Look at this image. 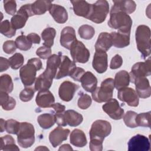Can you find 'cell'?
Returning <instances> with one entry per match:
<instances>
[{
	"label": "cell",
	"mask_w": 151,
	"mask_h": 151,
	"mask_svg": "<svg viewBox=\"0 0 151 151\" xmlns=\"http://www.w3.org/2000/svg\"><path fill=\"white\" fill-rule=\"evenodd\" d=\"M108 25L111 28L118 29L119 31L130 33L132 20L128 14L111 8Z\"/></svg>",
	"instance_id": "6da1fadb"
},
{
	"label": "cell",
	"mask_w": 151,
	"mask_h": 151,
	"mask_svg": "<svg viewBox=\"0 0 151 151\" xmlns=\"http://www.w3.org/2000/svg\"><path fill=\"white\" fill-rule=\"evenodd\" d=\"M136 42L138 50L142 57L145 59L150 54V29L145 25L137 27L136 33Z\"/></svg>",
	"instance_id": "7a4b0ae2"
},
{
	"label": "cell",
	"mask_w": 151,
	"mask_h": 151,
	"mask_svg": "<svg viewBox=\"0 0 151 151\" xmlns=\"http://www.w3.org/2000/svg\"><path fill=\"white\" fill-rule=\"evenodd\" d=\"M114 88V80L107 78L102 81L100 87L92 92L93 99L97 103L107 102L112 99L113 90Z\"/></svg>",
	"instance_id": "3957f363"
},
{
	"label": "cell",
	"mask_w": 151,
	"mask_h": 151,
	"mask_svg": "<svg viewBox=\"0 0 151 151\" xmlns=\"http://www.w3.org/2000/svg\"><path fill=\"white\" fill-rule=\"evenodd\" d=\"M17 141L19 145L23 148L31 147L35 141V130L30 123L22 122L17 133Z\"/></svg>",
	"instance_id": "277c9868"
},
{
	"label": "cell",
	"mask_w": 151,
	"mask_h": 151,
	"mask_svg": "<svg viewBox=\"0 0 151 151\" xmlns=\"http://www.w3.org/2000/svg\"><path fill=\"white\" fill-rule=\"evenodd\" d=\"M109 11V5L106 0H99L91 4V9L87 19L100 24L104 22Z\"/></svg>",
	"instance_id": "5b68a950"
},
{
	"label": "cell",
	"mask_w": 151,
	"mask_h": 151,
	"mask_svg": "<svg viewBox=\"0 0 151 151\" xmlns=\"http://www.w3.org/2000/svg\"><path fill=\"white\" fill-rule=\"evenodd\" d=\"M111 131L110 123L103 120H97L94 122L90 130L89 134L90 139H96L103 141L109 136Z\"/></svg>",
	"instance_id": "8992f818"
},
{
	"label": "cell",
	"mask_w": 151,
	"mask_h": 151,
	"mask_svg": "<svg viewBox=\"0 0 151 151\" xmlns=\"http://www.w3.org/2000/svg\"><path fill=\"white\" fill-rule=\"evenodd\" d=\"M70 50L74 62L86 63L88 61L90 52L81 41L76 40L71 45Z\"/></svg>",
	"instance_id": "52a82bcc"
},
{
	"label": "cell",
	"mask_w": 151,
	"mask_h": 151,
	"mask_svg": "<svg viewBox=\"0 0 151 151\" xmlns=\"http://www.w3.org/2000/svg\"><path fill=\"white\" fill-rule=\"evenodd\" d=\"M34 15L31 10V4L22 5L11 19L12 26L15 29L23 28L29 17Z\"/></svg>",
	"instance_id": "ba28073f"
},
{
	"label": "cell",
	"mask_w": 151,
	"mask_h": 151,
	"mask_svg": "<svg viewBox=\"0 0 151 151\" xmlns=\"http://www.w3.org/2000/svg\"><path fill=\"white\" fill-rule=\"evenodd\" d=\"M37 71H38V69L29 60L20 68V78L25 87L30 86L35 81Z\"/></svg>",
	"instance_id": "9c48e42d"
},
{
	"label": "cell",
	"mask_w": 151,
	"mask_h": 151,
	"mask_svg": "<svg viewBox=\"0 0 151 151\" xmlns=\"http://www.w3.org/2000/svg\"><path fill=\"white\" fill-rule=\"evenodd\" d=\"M151 74L150 60L149 58L145 62H138L134 64L129 73L130 81L133 83L137 78L146 77Z\"/></svg>",
	"instance_id": "30bf717a"
},
{
	"label": "cell",
	"mask_w": 151,
	"mask_h": 151,
	"mask_svg": "<svg viewBox=\"0 0 151 151\" xmlns=\"http://www.w3.org/2000/svg\"><path fill=\"white\" fill-rule=\"evenodd\" d=\"M56 74L55 72L46 68L45 71L36 78L35 81V90L41 91L48 90L52 85L53 78H55Z\"/></svg>",
	"instance_id": "8fae6325"
},
{
	"label": "cell",
	"mask_w": 151,
	"mask_h": 151,
	"mask_svg": "<svg viewBox=\"0 0 151 151\" xmlns=\"http://www.w3.org/2000/svg\"><path fill=\"white\" fill-rule=\"evenodd\" d=\"M127 145L129 151H147L150 149V143L147 137L138 134L129 140Z\"/></svg>",
	"instance_id": "7c38bea8"
},
{
	"label": "cell",
	"mask_w": 151,
	"mask_h": 151,
	"mask_svg": "<svg viewBox=\"0 0 151 151\" xmlns=\"http://www.w3.org/2000/svg\"><path fill=\"white\" fill-rule=\"evenodd\" d=\"M103 111L109 116L114 120H120L124 116V110L120 106L118 101L115 99H111L102 106Z\"/></svg>",
	"instance_id": "4fadbf2b"
},
{
	"label": "cell",
	"mask_w": 151,
	"mask_h": 151,
	"mask_svg": "<svg viewBox=\"0 0 151 151\" xmlns=\"http://www.w3.org/2000/svg\"><path fill=\"white\" fill-rule=\"evenodd\" d=\"M118 99L126 102L129 106L137 107L139 104V97L136 91L132 88L124 87L119 90L117 93Z\"/></svg>",
	"instance_id": "5bb4252c"
},
{
	"label": "cell",
	"mask_w": 151,
	"mask_h": 151,
	"mask_svg": "<svg viewBox=\"0 0 151 151\" xmlns=\"http://www.w3.org/2000/svg\"><path fill=\"white\" fill-rule=\"evenodd\" d=\"M78 86L69 81L63 82L58 90V95L60 98L64 101L71 100L74 97V93L78 88Z\"/></svg>",
	"instance_id": "9a60e30c"
},
{
	"label": "cell",
	"mask_w": 151,
	"mask_h": 151,
	"mask_svg": "<svg viewBox=\"0 0 151 151\" xmlns=\"http://www.w3.org/2000/svg\"><path fill=\"white\" fill-rule=\"evenodd\" d=\"M93 68L99 73H104L108 66L107 54L106 52L100 50L96 51L94 55L93 62Z\"/></svg>",
	"instance_id": "2e32d148"
},
{
	"label": "cell",
	"mask_w": 151,
	"mask_h": 151,
	"mask_svg": "<svg viewBox=\"0 0 151 151\" xmlns=\"http://www.w3.org/2000/svg\"><path fill=\"white\" fill-rule=\"evenodd\" d=\"M69 133V129H63L60 126L55 128L50 132L49 134V140L50 143L54 147H56L63 141L67 139Z\"/></svg>",
	"instance_id": "e0dca14e"
},
{
	"label": "cell",
	"mask_w": 151,
	"mask_h": 151,
	"mask_svg": "<svg viewBox=\"0 0 151 151\" xmlns=\"http://www.w3.org/2000/svg\"><path fill=\"white\" fill-rule=\"evenodd\" d=\"M76 67V63L72 61L67 55L61 57V63L58 67V71L55 77V79H60L65 76H70L72 70Z\"/></svg>",
	"instance_id": "ac0fdd59"
},
{
	"label": "cell",
	"mask_w": 151,
	"mask_h": 151,
	"mask_svg": "<svg viewBox=\"0 0 151 151\" xmlns=\"http://www.w3.org/2000/svg\"><path fill=\"white\" fill-rule=\"evenodd\" d=\"M133 83L135 84L136 92L139 97L146 99L150 96L151 88L149 81L146 77L137 78Z\"/></svg>",
	"instance_id": "d6986e66"
},
{
	"label": "cell",
	"mask_w": 151,
	"mask_h": 151,
	"mask_svg": "<svg viewBox=\"0 0 151 151\" xmlns=\"http://www.w3.org/2000/svg\"><path fill=\"white\" fill-rule=\"evenodd\" d=\"M35 101L37 106L40 107H51L52 105L54 103L55 98L50 91L44 90L39 91L36 96Z\"/></svg>",
	"instance_id": "ffe728a7"
},
{
	"label": "cell",
	"mask_w": 151,
	"mask_h": 151,
	"mask_svg": "<svg viewBox=\"0 0 151 151\" xmlns=\"http://www.w3.org/2000/svg\"><path fill=\"white\" fill-rule=\"evenodd\" d=\"M77 40L76 32L71 27H65L63 28L60 35V44L64 48L70 50L73 43Z\"/></svg>",
	"instance_id": "44dd1931"
},
{
	"label": "cell",
	"mask_w": 151,
	"mask_h": 151,
	"mask_svg": "<svg viewBox=\"0 0 151 151\" xmlns=\"http://www.w3.org/2000/svg\"><path fill=\"white\" fill-rule=\"evenodd\" d=\"M49 12L55 21L59 24H64L68 19V14L64 7L57 5L51 4Z\"/></svg>",
	"instance_id": "7402d4cb"
},
{
	"label": "cell",
	"mask_w": 151,
	"mask_h": 151,
	"mask_svg": "<svg viewBox=\"0 0 151 151\" xmlns=\"http://www.w3.org/2000/svg\"><path fill=\"white\" fill-rule=\"evenodd\" d=\"M130 33L122 32L120 31L111 32L110 33L112 44L116 48H124L128 46L130 44Z\"/></svg>",
	"instance_id": "603a6c76"
},
{
	"label": "cell",
	"mask_w": 151,
	"mask_h": 151,
	"mask_svg": "<svg viewBox=\"0 0 151 151\" xmlns=\"http://www.w3.org/2000/svg\"><path fill=\"white\" fill-rule=\"evenodd\" d=\"M113 45L110 33L103 32L100 34L95 44L96 51H107Z\"/></svg>",
	"instance_id": "cb8c5ba5"
},
{
	"label": "cell",
	"mask_w": 151,
	"mask_h": 151,
	"mask_svg": "<svg viewBox=\"0 0 151 151\" xmlns=\"http://www.w3.org/2000/svg\"><path fill=\"white\" fill-rule=\"evenodd\" d=\"M71 3L73 5V11L76 15L86 18H87L90 11L91 4L83 0L71 1Z\"/></svg>",
	"instance_id": "d4e9b609"
},
{
	"label": "cell",
	"mask_w": 151,
	"mask_h": 151,
	"mask_svg": "<svg viewBox=\"0 0 151 151\" xmlns=\"http://www.w3.org/2000/svg\"><path fill=\"white\" fill-rule=\"evenodd\" d=\"M83 88L87 92L92 93L97 87V79L90 71L85 72L81 79Z\"/></svg>",
	"instance_id": "484cf974"
},
{
	"label": "cell",
	"mask_w": 151,
	"mask_h": 151,
	"mask_svg": "<svg viewBox=\"0 0 151 151\" xmlns=\"http://www.w3.org/2000/svg\"><path fill=\"white\" fill-rule=\"evenodd\" d=\"M113 2L114 5L111 8L122 11L127 14L133 13L136 9V5L133 1H113Z\"/></svg>",
	"instance_id": "4316f807"
},
{
	"label": "cell",
	"mask_w": 151,
	"mask_h": 151,
	"mask_svg": "<svg viewBox=\"0 0 151 151\" xmlns=\"http://www.w3.org/2000/svg\"><path fill=\"white\" fill-rule=\"evenodd\" d=\"M70 141L73 145L78 147H84L87 143L85 133L83 131L78 129H76L71 132Z\"/></svg>",
	"instance_id": "83f0119b"
},
{
	"label": "cell",
	"mask_w": 151,
	"mask_h": 151,
	"mask_svg": "<svg viewBox=\"0 0 151 151\" xmlns=\"http://www.w3.org/2000/svg\"><path fill=\"white\" fill-rule=\"evenodd\" d=\"M65 122L72 127H76L80 124L83 120V116L73 110H68L64 113Z\"/></svg>",
	"instance_id": "f1b7e54d"
},
{
	"label": "cell",
	"mask_w": 151,
	"mask_h": 151,
	"mask_svg": "<svg viewBox=\"0 0 151 151\" xmlns=\"http://www.w3.org/2000/svg\"><path fill=\"white\" fill-rule=\"evenodd\" d=\"M130 83V76L127 71L125 70H121L117 73L115 75L114 84L116 89L126 87L129 86Z\"/></svg>",
	"instance_id": "f546056e"
},
{
	"label": "cell",
	"mask_w": 151,
	"mask_h": 151,
	"mask_svg": "<svg viewBox=\"0 0 151 151\" xmlns=\"http://www.w3.org/2000/svg\"><path fill=\"white\" fill-rule=\"evenodd\" d=\"M52 4L50 1L38 0L31 4V10L34 15H42L48 11Z\"/></svg>",
	"instance_id": "4dcf8cb0"
},
{
	"label": "cell",
	"mask_w": 151,
	"mask_h": 151,
	"mask_svg": "<svg viewBox=\"0 0 151 151\" xmlns=\"http://www.w3.org/2000/svg\"><path fill=\"white\" fill-rule=\"evenodd\" d=\"M1 150H19V147L15 145V140L9 135H5L1 137Z\"/></svg>",
	"instance_id": "1f68e13d"
},
{
	"label": "cell",
	"mask_w": 151,
	"mask_h": 151,
	"mask_svg": "<svg viewBox=\"0 0 151 151\" xmlns=\"http://www.w3.org/2000/svg\"><path fill=\"white\" fill-rule=\"evenodd\" d=\"M37 122L42 129H50L55 123L54 114L50 113H44L40 114L37 118Z\"/></svg>",
	"instance_id": "d6a6232c"
},
{
	"label": "cell",
	"mask_w": 151,
	"mask_h": 151,
	"mask_svg": "<svg viewBox=\"0 0 151 151\" xmlns=\"http://www.w3.org/2000/svg\"><path fill=\"white\" fill-rule=\"evenodd\" d=\"M55 34V29L52 27L46 28L42 31L41 33V37L44 40V46L51 48L53 45Z\"/></svg>",
	"instance_id": "836d02e7"
},
{
	"label": "cell",
	"mask_w": 151,
	"mask_h": 151,
	"mask_svg": "<svg viewBox=\"0 0 151 151\" xmlns=\"http://www.w3.org/2000/svg\"><path fill=\"white\" fill-rule=\"evenodd\" d=\"M1 105L2 109L5 110H12L16 106L15 100L9 96L7 93L4 91H1Z\"/></svg>",
	"instance_id": "e575fe53"
},
{
	"label": "cell",
	"mask_w": 151,
	"mask_h": 151,
	"mask_svg": "<svg viewBox=\"0 0 151 151\" xmlns=\"http://www.w3.org/2000/svg\"><path fill=\"white\" fill-rule=\"evenodd\" d=\"M14 88V84L11 76L5 74L1 76L0 78V90L7 93L12 92Z\"/></svg>",
	"instance_id": "d590c367"
},
{
	"label": "cell",
	"mask_w": 151,
	"mask_h": 151,
	"mask_svg": "<svg viewBox=\"0 0 151 151\" xmlns=\"http://www.w3.org/2000/svg\"><path fill=\"white\" fill-rule=\"evenodd\" d=\"M0 32L4 35L11 38L15 35L16 29L12 26L11 23L8 20H5L1 23Z\"/></svg>",
	"instance_id": "8d00e7d4"
},
{
	"label": "cell",
	"mask_w": 151,
	"mask_h": 151,
	"mask_svg": "<svg viewBox=\"0 0 151 151\" xmlns=\"http://www.w3.org/2000/svg\"><path fill=\"white\" fill-rule=\"evenodd\" d=\"M78 34L81 38L84 40H90L94 35L95 30L93 27L85 24L79 27Z\"/></svg>",
	"instance_id": "74e56055"
},
{
	"label": "cell",
	"mask_w": 151,
	"mask_h": 151,
	"mask_svg": "<svg viewBox=\"0 0 151 151\" xmlns=\"http://www.w3.org/2000/svg\"><path fill=\"white\" fill-rule=\"evenodd\" d=\"M61 54L60 52L58 55L52 54L48 59L47 61V67L48 68L55 72L57 73V70L59 67V65L61 63Z\"/></svg>",
	"instance_id": "f35d334b"
},
{
	"label": "cell",
	"mask_w": 151,
	"mask_h": 151,
	"mask_svg": "<svg viewBox=\"0 0 151 151\" xmlns=\"http://www.w3.org/2000/svg\"><path fill=\"white\" fill-rule=\"evenodd\" d=\"M17 47L22 51H27L29 50L32 47V42L28 40L27 36L24 35H21L18 36L15 41Z\"/></svg>",
	"instance_id": "ab89813d"
},
{
	"label": "cell",
	"mask_w": 151,
	"mask_h": 151,
	"mask_svg": "<svg viewBox=\"0 0 151 151\" xmlns=\"http://www.w3.org/2000/svg\"><path fill=\"white\" fill-rule=\"evenodd\" d=\"M21 123L14 119H9L5 121V130L6 132L10 134H17L19 128Z\"/></svg>",
	"instance_id": "60d3db41"
},
{
	"label": "cell",
	"mask_w": 151,
	"mask_h": 151,
	"mask_svg": "<svg viewBox=\"0 0 151 151\" xmlns=\"http://www.w3.org/2000/svg\"><path fill=\"white\" fill-rule=\"evenodd\" d=\"M150 111L147 113H141L137 114L136 117V123L137 126L150 127Z\"/></svg>",
	"instance_id": "b9f144b4"
},
{
	"label": "cell",
	"mask_w": 151,
	"mask_h": 151,
	"mask_svg": "<svg viewBox=\"0 0 151 151\" xmlns=\"http://www.w3.org/2000/svg\"><path fill=\"white\" fill-rule=\"evenodd\" d=\"M10 67L14 70H17L21 67L24 61L23 55L21 53H15L9 59Z\"/></svg>",
	"instance_id": "7bdbcfd3"
},
{
	"label": "cell",
	"mask_w": 151,
	"mask_h": 151,
	"mask_svg": "<svg viewBox=\"0 0 151 151\" xmlns=\"http://www.w3.org/2000/svg\"><path fill=\"white\" fill-rule=\"evenodd\" d=\"M137 113L133 111H128L123 116V120L125 124L130 128H134L137 127L136 123V117Z\"/></svg>",
	"instance_id": "ee69618b"
},
{
	"label": "cell",
	"mask_w": 151,
	"mask_h": 151,
	"mask_svg": "<svg viewBox=\"0 0 151 151\" xmlns=\"http://www.w3.org/2000/svg\"><path fill=\"white\" fill-rule=\"evenodd\" d=\"M91 101V99L89 95L81 93L79 96L77 104L80 109L85 110L90 106Z\"/></svg>",
	"instance_id": "f6af8a7d"
},
{
	"label": "cell",
	"mask_w": 151,
	"mask_h": 151,
	"mask_svg": "<svg viewBox=\"0 0 151 151\" xmlns=\"http://www.w3.org/2000/svg\"><path fill=\"white\" fill-rule=\"evenodd\" d=\"M35 91V90L32 88H25L20 92L19 98L21 100L24 102L30 101L34 97Z\"/></svg>",
	"instance_id": "bcb514c9"
},
{
	"label": "cell",
	"mask_w": 151,
	"mask_h": 151,
	"mask_svg": "<svg viewBox=\"0 0 151 151\" xmlns=\"http://www.w3.org/2000/svg\"><path fill=\"white\" fill-rule=\"evenodd\" d=\"M4 7L6 12L11 15H14L17 11V4L14 0L4 1Z\"/></svg>",
	"instance_id": "7dc6e473"
},
{
	"label": "cell",
	"mask_w": 151,
	"mask_h": 151,
	"mask_svg": "<svg viewBox=\"0 0 151 151\" xmlns=\"http://www.w3.org/2000/svg\"><path fill=\"white\" fill-rule=\"evenodd\" d=\"M36 54L43 60L48 59L51 55V49L45 46L40 47L37 50Z\"/></svg>",
	"instance_id": "c3c4849f"
},
{
	"label": "cell",
	"mask_w": 151,
	"mask_h": 151,
	"mask_svg": "<svg viewBox=\"0 0 151 151\" xmlns=\"http://www.w3.org/2000/svg\"><path fill=\"white\" fill-rule=\"evenodd\" d=\"M85 73V71L83 68L81 67H76L71 71L70 74V77H71L73 79L77 81H81V79Z\"/></svg>",
	"instance_id": "681fc988"
},
{
	"label": "cell",
	"mask_w": 151,
	"mask_h": 151,
	"mask_svg": "<svg viewBox=\"0 0 151 151\" xmlns=\"http://www.w3.org/2000/svg\"><path fill=\"white\" fill-rule=\"evenodd\" d=\"M17 45L15 42L12 40H8L5 41L3 44V50L4 51L8 54H12L17 49Z\"/></svg>",
	"instance_id": "f907efd6"
},
{
	"label": "cell",
	"mask_w": 151,
	"mask_h": 151,
	"mask_svg": "<svg viewBox=\"0 0 151 151\" xmlns=\"http://www.w3.org/2000/svg\"><path fill=\"white\" fill-rule=\"evenodd\" d=\"M123 64V59L122 57L119 55H115L111 59L110 64V68L111 69L114 70L120 68Z\"/></svg>",
	"instance_id": "816d5d0a"
},
{
	"label": "cell",
	"mask_w": 151,
	"mask_h": 151,
	"mask_svg": "<svg viewBox=\"0 0 151 151\" xmlns=\"http://www.w3.org/2000/svg\"><path fill=\"white\" fill-rule=\"evenodd\" d=\"M89 148L91 151H101L103 150V141L90 139Z\"/></svg>",
	"instance_id": "f5cc1de1"
},
{
	"label": "cell",
	"mask_w": 151,
	"mask_h": 151,
	"mask_svg": "<svg viewBox=\"0 0 151 151\" xmlns=\"http://www.w3.org/2000/svg\"><path fill=\"white\" fill-rule=\"evenodd\" d=\"M64 113H55V114H54L55 123L59 126H65L67 125V123L65 120L64 116Z\"/></svg>",
	"instance_id": "db71d44e"
},
{
	"label": "cell",
	"mask_w": 151,
	"mask_h": 151,
	"mask_svg": "<svg viewBox=\"0 0 151 151\" xmlns=\"http://www.w3.org/2000/svg\"><path fill=\"white\" fill-rule=\"evenodd\" d=\"M1 72H3L5 70H6L10 66V63L9 61V60L4 58L2 57H1Z\"/></svg>",
	"instance_id": "11a10c76"
},
{
	"label": "cell",
	"mask_w": 151,
	"mask_h": 151,
	"mask_svg": "<svg viewBox=\"0 0 151 151\" xmlns=\"http://www.w3.org/2000/svg\"><path fill=\"white\" fill-rule=\"evenodd\" d=\"M27 37L32 43L40 44V42L41 41V38H40V36L35 33H33V32L30 33Z\"/></svg>",
	"instance_id": "9f6ffc18"
},
{
	"label": "cell",
	"mask_w": 151,
	"mask_h": 151,
	"mask_svg": "<svg viewBox=\"0 0 151 151\" xmlns=\"http://www.w3.org/2000/svg\"><path fill=\"white\" fill-rule=\"evenodd\" d=\"M51 107H52L54 110L55 111L56 113H64L65 111V106L59 103H54Z\"/></svg>",
	"instance_id": "6f0895ef"
},
{
	"label": "cell",
	"mask_w": 151,
	"mask_h": 151,
	"mask_svg": "<svg viewBox=\"0 0 151 151\" xmlns=\"http://www.w3.org/2000/svg\"><path fill=\"white\" fill-rule=\"evenodd\" d=\"M73 148L68 144H64L60 146L58 150H72Z\"/></svg>",
	"instance_id": "680465c9"
},
{
	"label": "cell",
	"mask_w": 151,
	"mask_h": 151,
	"mask_svg": "<svg viewBox=\"0 0 151 151\" xmlns=\"http://www.w3.org/2000/svg\"><path fill=\"white\" fill-rule=\"evenodd\" d=\"M5 121L4 119H1V132H3L5 130Z\"/></svg>",
	"instance_id": "91938a15"
},
{
	"label": "cell",
	"mask_w": 151,
	"mask_h": 151,
	"mask_svg": "<svg viewBox=\"0 0 151 151\" xmlns=\"http://www.w3.org/2000/svg\"><path fill=\"white\" fill-rule=\"evenodd\" d=\"M35 150H48V149L47 148V147H45V146L42 147L41 146H40L39 147L36 148Z\"/></svg>",
	"instance_id": "94428289"
}]
</instances>
